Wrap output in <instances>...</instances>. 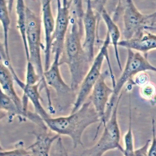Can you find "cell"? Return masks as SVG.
I'll return each instance as SVG.
<instances>
[{
  "label": "cell",
  "mask_w": 156,
  "mask_h": 156,
  "mask_svg": "<svg viewBox=\"0 0 156 156\" xmlns=\"http://www.w3.org/2000/svg\"><path fill=\"white\" fill-rule=\"evenodd\" d=\"M111 44V37L110 35L107 32L105 39L103 42L100 51L95 56L89 70L81 84L76 101L71 113L77 112L83 105V104L86 102V100L90 95L94 85L101 74L102 67L105 58H106L108 62L113 87L115 86L116 81L112 69L108 52V48Z\"/></svg>",
  "instance_id": "cell-3"
},
{
  "label": "cell",
  "mask_w": 156,
  "mask_h": 156,
  "mask_svg": "<svg viewBox=\"0 0 156 156\" xmlns=\"http://www.w3.org/2000/svg\"><path fill=\"white\" fill-rule=\"evenodd\" d=\"M41 18L26 6V32L28 46L29 58L27 61L33 64L41 79L43 87L46 91L49 90L44 76V69L41 58V49L45 46L41 42Z\"/></svg>",
  "instance_id": "cell-5"
},
{
  "label": "cell",
  "mask_w": 156,
  "mask_h": 156,
  "mask_svg": "<svg viewBox=\"0 0 156 156\" xmlns=\"http://www.w3.org/2000/svg\"><path fill=\"white\" fill-rule=\"evenodd\" d=\"M40 81H41V78L38 74L35 68L30 61H27L26 74V84L34 85L38 83Z\"/></svg>",
  "instance_id": "cell-23"
},
{
  "label": "cell",
  "mask_w": 156,
  "mask_h": 156,
  "mask_svg": "<svg viewBox=\"0 0 156 156\" xmlns=\"http://www.w3.org/2000/svg\"><path fill=\"white\" fill-rule=\"evenodd\" d=\"M109 74L107 70L101 73L89 96V101L91 102L100 118V122L97 128V133H98L100 128L103 125L106 108L114 92L113 88L108 86L105 81Z\"/></svg>",
  "instance_id": "cell-10"
},
{
  "label": "cell",
  "mask_w": 156,
  "mask_h": 156,
  "mask_svg": "<svg viewBox=\"0 0 156 156\" xmlns=\"http://www.w3.org/2000/svg\"><path fill=\"white\" fill-rule=\"evenodd\" d=\"M124 147L121 146L119 149L120 151L125 152H131L134 150V140L133 134L132 129V116L131 112H130L129 117V123L127 133L125 135L124 137Z\"/></svg>",
  "instance_id": "cell-21"
},
{
  "label": "cell",
  "mask_w": 156,
  "mask_h": 156,
  "mask_svg": "<svg viewBox=\"0 0 156 156\" xmlns=\"http://www.w3.org/2000/svg\"><path fill=\"white\" fill-rule=\"evenodd\" d=\"M0 156H35L34 151L29 147L25 148L21 144L14 149L10 150H1Z\"/></svg>",
  "instance_id": "cell-22"
},
{
  "label": "cell",
  "mask_w": 156,
  "mask_h": 156,
  "mask_svg": "<svg viewBox=\"0 0 156 156\" xmlns=\"http://www.w3.org/2000/svg\"><path fill=\"white\" fill-rule=\"evenodd\" d=\"M48 129L56 134L68 136L73 148L83 145L82 136L86 129L100 122V118L90 101L83 104L78 110L67 116L50 117L44 119Z\"/></svg>",
  "instance_id": "cell-2"
},
{
  "label": "cell",
  "mask_w": 156,
  "mask_h": 156,
  "mask_svg": "<svg viewBox=\"0 0 156 156\" xmlns=\"http://www.w3.org/2000/svg\"><path fill=\"white\" fill-rule=\"evenodd\" d=\"M100 16V14L95 12L92 1L87 0V8L82 17L84 34L82 46L92 64L95 57V41L99 40L98 26Z\"/></svg>",
  "instance_id": "cell-9"
},
{
  "label": "cell",
  "mask_w": 156,
  "mask_h": 156,
  "mask_svg": "<svg viewBox=\"0 0 156 156\" xmlns=\"http://www.w3.org/2000/svg\"><path fill=\"white\" fill-rule=\"evenodd\" d=\"M152 133L153 139L152 144L148 149L147 156H156V134L155 121L154 119L152 121Z\"/></svg>",
  "instance_id": "cell-26"
},
{
  "label": "cell",
  "mask_w": 156,
  "mask_h": 156,
  "mask_svg": "<svg viewBox=\"0 0 156 156\" xmlns=\"http://www.w3.org/2000/svg\"><path fill=\"white\" fill-rule=\"evenodd\" d=\"M151 140H148L145 145L137 149H134L131 152L121 151L124 156H147L148 149L150 147Z\"/></svg>",
  "instance_id": "cell-25"
},
{
  "label": "cell",
  "mask_w": 156,
  "mask_h": 156,
  "mask_svg": "<svg viewBox=\"0 0 156 156\" xmlns=\"http://www.w3.org/2000/svg\"><path fill=\"white\" fill-rule=\"evenodd\" d=\"M140 93L143 98L146 100H150L156 95L155 86L151 83L148 82L141 87Z\"/></svg>",
  "instance_id": "cell-24"
},
{
  "label": "cell",
  "mask_w": 156,
  "mask_h": 156,
  "mask_svg": "<svg viewBox=\"0 0 156 156\" xmlns=\"http://www.w3.org/2000/svg\"><path fill=\"white\" fill-rule=\"evenodd\" d=\"M14 1V0H8V7L10 14L12 13V10H13Z\"/></svg>",
  "instance_id": "cell-29"
},
{
  "label": "cell",
  "mask_w": 156,
  "mask_h": 156,
  "mask_svg": "<svg viewBox=\"0 0 156 156\" xmlns=\"http://www.w3.org/2000/svg\"><path fill=\"white\" fill-rule=\"evenodd\" d=\"M100 15L106 25L107 32L110 35L111 43L114 48V54L118 66L120 70H122V65L118 51V44L120 41L121 37V33L119 27L116 24V22L113 19L111 15L108 12L105 7L103 9Z\"/></svg>",
  "instance_id": "cell-16"
},
{
  "label": "cell",
  "mask_w": 156,
  "mask_h": 156,
  "mask_svg": "<svg viewBox=\"0 0 156 156\" xmlns=\"http://www.w3.org/2000/svg\"><path fill=\"white\" fill-rule=\"evenodd\" d=\"M57 6L56 19L52 36V53L61 55L70 22V4L67 6H63L61 2H58L57 3Z\"/></svg>",
  "instance_id": "cell-11"
},
{
  "label": "cell",
  "mask_w": 156,
  "mask_h": 156,
  "mask_svg": "<svg viewBox=\"0 0 156 156\" xmlns=\"http://www.w3.org/2000/svg\"><path fill=\"white\" fill-rule=\"evenodd\" d=\"M51 0H41L42 22L45 35V71H47L51 66L50 57L52 53V36L56 23L51 9Z\"/></svg>",
  "instance_id": "cell-12"
},
{
  "label": "cell",
  "mask_w": 156,
  "mask_h": 156,
  "mask_svg": "<svg viewBox=\"0 0 156 156\" xmlns=\"http://www.w3.org/2000/svg\"><path fill=\"white\" fill-rule=\"evenodd\" d=\"M118 46L140 53H147L156 49V34L145 30L137 37L121 40Z\"/></svg>",
  "instance_id": "cell-13"
},
{
  "label": "cell",
  "mask_w": 156,
  "mask_h": 156,
  "mask_svg": "<svg viewBox=\"0 0 156 156\" xmlns=\"http://www.w3.org/2000/svg\"><path fill=\"white\" fill-rule=\"evenodd\" d=\"M135 77V83L141 87L145 85L146 84L149 82L148 76H147V74H146L145 72L139 73L136 75Z\"/></svg>",
  "instance_id": "cell-27"
},
{
  "label": "cell",
  "mask_w": 156,
  "mask_h": 156,
  "mask_svg": "<svg viewBox=\"0 0 156 156\" xmlns=\"http://www.w3.org/2000/svg\"><path fill=\"white\" fill-rule=\"evenodd\" d=\"M26 6L24 0H16V12L17 16V28L22 37L27 59L29 58L28 46L26 32Z\"/></svg>",
  "instance_id": "cell-19"
},
{
  "label": "cell",
  "mask_w": 156,
  "mask_h": 156,
  "mask_svg": "<svg viewBox=\"0 0 156 156\" xmlns=\"http://www.w3.org/2000/svg\"><path fill=\"white\" fill-rule=\"evenodd\" d=\"M0 108L12 116L24 117L23 114L14 102L0 89Z\"/></svg>",
  "instance_id": "cell-20"
},
{
  "label": "cell",
  "mask_w": 156,
  "mask_h": 156,
  "mask_svg": "<svg viewBox=\"0 0 156 156\" xmlns=\"http://www.w3.org/2000/svg\"><path fill=\"white\" fill-rule=\"evenodd\" d=\"M70 20L71 26L66 35L60 65L66 64L68 67L71 78L70 86L76 91L78 90L92 64L82 42L84 30L82 20L70 18Z\"/></svg>",
  "instance_id": "cell-1"
},
{
  "label": "cell",
  "mask_w": 156,
  "mask_h": 156,
  "mask_svg": "<svg viewBox=\"0 0 156 156\" xmlns=\"http://www.w3.org/2000/svg\"><path fill=\"white\" fill-rule=\"evenodd\" d=\"M70 2H68V0H62V5L63 6H67L69 5Z\"/></svg>",
  "instance_id": "cell-30"
},
{
  "label": "cell",
  "mask_w": 156,
  "mask_h": 156,
  "mask_svg": "<svg viewBox=\"0 0 156 156\" xmlns=\"http://www.w3.org/2000/svg\"><path fill=\"white\" fill-rule=\"evenodd\" d=\"M10 13L8 7V2L6 0H0V20L2 26L4 34V51L5 56L4 58L11 60L9 51L8 33L11 24Z\"/></svg>",
  "instance_id": "cell-18"
},
{
  "label": "cell",
  "mask_w": 156,
  "mask_h": 156,
  "mask_svg": "<svg viewBox=\"0 0 156 156\" xmlns=\"http://www.w3.org/2000/svg\"><path fill=\"white\" fill-rule=\"evenodd\" d=\"M148 18H149L150 21L152 23H154L155 21L156 20V11L154 12L153 13L147 15Z\"/></svg>",
  "instance_id": "cell-28"
},
{
  "label": "cell",
  "mask_w": 156,
  "mask_h": 156,
  "mask_svg": "<svg viewBox=\"0 0 156 156\" xmlns=\"http://www.w3.org/2000/svg\"><path fill=\"white\" fill-rule=\"evenodd\" d=\"M14 80L10 69L2 60H0V88L6 95L14 102L23 113L24 118L26 119V115L23 109L22 100L19 98L15 90Z\"/></svg>",
  "instance_id": "cell-14"
},
{
  "label": "cell",
  "mask_w": 156,
  "mask_h": 156,
  "mask_svg": "<svg viewBox=\"0 0 156 156\" xmlns=\"http://www.w3.org/2000/svg\"><path fill=\"white\" fill-rule=\"evenodd\" d=\"M122 9L124 39H131L142 34L145 27L150 24L147 15L142 13L133 0H122L118 13Z\"/></svg>",
  "instance_id": "cell-7"
},
{
  "label": "cell",
  "mask_w": 156,
  "mask_h": 156,
  "mask_svg": "<svg viewBox=\"0 0 156 156\" xmlns=\"http://www.w3.org/2000/svg\"><path fill=\"white\" fill-rule=\"evenodd\" d=\"M34 135L35 136V140L29 147L34 151L35 156H49L52 144L59 138V135L51 136L47 133V132Z\"/></svg>",
  "instance_id": "cell-17"
},
{
  "label": "cell",
  "mask_w": 156,
  "mask_h": 156,
  "mask_svg": "<svg viewBox=\"0 0 156 156\" xmlns=\"http://www.w3.org/2000/svg\"><path fill=\"white\" fill-rule=\"evenodd\" d=\"M41 81L34 85H27L25 83L18 81L17 84L23 90L24 95L26 96L34 105L35 112L42 118L43 120L50 117V115L45 110L41 103V96L39 93V86Z\"/></svg>",
  "instance_id": "cell-15"
},
{
  "label": "cell",
  "mask_w": 156,
  "mask_h": 156,
  "mask_svg": "<svg viewBox=\"0 0 156 156\" xmlns=\"http://www.w3.org/2000/svg\"><path fill=\"white\" fill-rule=\"evenodd\" d=\"M122 94L121 93L119 95L110 119L103 126L104 129L100 139L93 146L86 149L81 156H103L108 151L115 149L119 150L122 146L117 112Z\"/></svg>",
  "instance_id": "cell-6"
},
{
  "label": "cell",
  "mask_w": 156,
  "mask_h": 156,
  "mask_svg": "<svg viewBox=\"0 0 156 156\" xmlns=\"http://www.w3.org/2000/svg\"><path fill=\"white\" fill-rule=\"evenodd\" d=\"M128 55L125 66L122 73L116 81L114 92L106 108L103 123L110 119L114 107L121 94L122 88L125 84L141 72L152 71L156 72V67L152 65L147 58L140 52H134L132 49H127Z\"/></svg>",
  "instance_id": "cell-4"
},
{
  "label": "cell",
  "mask_w": 156,
  "mask_h": 156,
  "mask_svg": "<svg viewBox=\"0 0 156 156\" xmlns=\"http://www.w3.org/2000/svg\"><path fill=\"white\" fill-rule=\"evenodd\" d=\"M60 56V53L54 54L53 63L47 71H44V76L48 86L52 87L56 91L61 108H64L69 105L72 101L75 102L76 96L75 91L66 83L61 76L59 68Z\"/></svg>",
  "instance_id": "cell-8"
}]
</instances>
